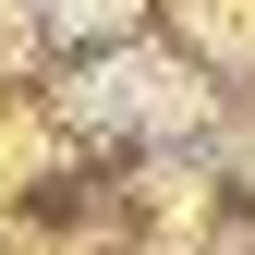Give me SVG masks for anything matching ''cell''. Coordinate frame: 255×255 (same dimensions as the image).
Segmentation results:
<instances>
[{
  "mask_svg": "<svg viewBox=\"0 0 255 255\" xmlns=\"http://www.w3.org/2000/svg\"><path fill=\"white\" fill-rule=\"evenodd\" d=\"M73 110L98 122V134H182V122L207 110V85L170 73V61H146V49H122V61H98V73L73 85Z\"/></svg>",
  "mask_w": 255,
  "mask_h": 255,
  "instance_id": "1",
  "label": "cell"
}]
</instances>
